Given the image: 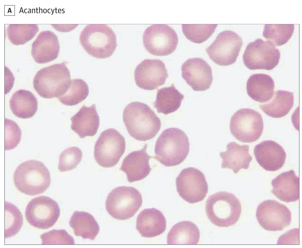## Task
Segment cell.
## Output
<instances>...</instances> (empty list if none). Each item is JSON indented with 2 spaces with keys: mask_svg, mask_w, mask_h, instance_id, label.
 Here are the masks:
<instances>
[{
  "mask_svg": "<svg viewBox=\"0 0 302 248\" xmlns=\"http://www.w3.org/2000/svg\"><path fill=\"white\" fill-rule=\"evenodd\" d=\"M294 104L293 92L284 90L276 91L269 101L260 105V109L274 118L282 117L288 114Z\"/></svg>",
  "mask_w": 302,
  "mask_h": 248,
  "instance_id": "484cf974",
  "label": "cell"
},
{
  "mask_svg": "<svg viewBox=\"0 0 302 248\" xmlns=\"http://www.w3.org/2000/svg\"><path fill=\"white\" fill-rule=\"evenodd\" d=\"M184 97V95L172 83L170 86L158 90L154 106L157 109L158 112L167 115L178 109Z\"/></svg>",
  "mask_w": 302,
  "mask_h": 248,
  "instance_id": "f1b7e54d",
  "label": "cell"
},
{
  "mask_svg": "<svg viewBox=\"0 0 302 248\" xmlns=\"http://www.w3.org/2000/svg\"><path fill=\"white\" fill-rule=\"evenodd\" d=\"M200 231L197 226L192 222H179L172 227L168 234L169 245H196L199 242Z\"/></svg>",
  "mask_w": 302,
  "mask_h": 248,
  "instance_id": "4316f807",
  "label": "cell"
},
{
  "mask_svg": "<svg viewBox=\"0 0 302 248\" xmlns=\"http://www.w3.org/2000/svg\"><path fill=\"white\" fill-rule=\"evenodd\" d=\"M75 235L84 239L94 240L100 230L99 226L94 217L84 211H75L69 222Z\"/></svg>",
  "mask_w": 302,
  "mask_h": 248,
  "instance_id": "83f0119b",
  "label": "cell"
},
{
  "mask_svg": "<svg viewBox=\"0 0 302 248\" xmlns=\"http://www.w3.org/2000/svg\"><path fill=\"white\" fill-rule=\"evenodd\" d=\"M166 222L163 214L154 208L143 210L137 218L136 228L141 236L152 238L165 231Z\"/></svg>",
  "mask_w": 302,
  "mask_h": 248,
  "instance_id": "44dd1931",
  "label": "cell"
},
{
  "mask_svg": "<svg viewBox=\"0 0 302 248\" xmlns=\"http://www.w3.org/2000/svg\"><path fill=\"white\" fill-rule=\"evenodd\" d=\"M83 154L81 149L76 146L68 148L60 154L58 169L64 172L75 168L80 162Z\"/></svg>",
  "mask_w": 302,
  "mask_h": 248,
  "instance_id": "836d02e7",
  "label": "cell"
},
{
  "mask_svg": "<svg viewBox=\"0 0 302 248\" xmlns=\"http://www.w3.org/2000/svg\"><path fill=\"white\" fill-rule=\"evenodd\" d=\"M142 201L141 194L137 189L132 187L120 186L109 194L106 208L114 218L125 220L135 214L141 206Z\"/></svg>",
  "mask_w": 302,
  "mask_h": 248,
  "instance_id": "52a82bcc",
  "label": "cell"
},
{
  "mask_svg": "<svg viewBox=\"0 0 302 248\" xmlns=\"http://www.w3.org/2000/svg\"><path fill=\"white\" fill-rule=\"evenodd\" d=\"M89 93V87L85 81L81 79H72L65 92L57 98L63 105L73 106L85 99Z\"/></svg>",
  "mask_w": 302,
  "mask_h": 248,
  "instance_id": "f546056e",
  "label": "cell"
},
{
  "mask_svg": "<svg viewBox=\"0 0 302 248\" xmlns=\"http://www.w3.org/2000/svg\"><path fill=\"white\" fill-rule=\"evenodd\" d=\"M60 211L56 201L49 197L41 196L30 201L26 206L25 215L31 225L38 229H47L56 223Z\"/></svg>",
  "mask_w": 302,
  "mask_h": 248,
  "instance_id": "8fae6325",
  "label": "cell"
},
{
  "mask_svg": "<svg viewBox=\"0 0 302 248\" xmlns=\"http://www.w3.org/2000/svg\"><path fill=\"white\" fill-rule=\"evenodd\" d=\"M274 87L273 79L269 75L264 74L252 75L246 83L248 95L252 99L260 102H266L272 98Z\"/></svg>",
  "mask_w": 302,
  "mask_h": 248,
  "instance_id": "cb8c5ba5",
  "label": "cell"
},
{
  "mask_svg": "<svg viewBox=\"0 0 302 248\" xmlns=\"http://www.w3.org/2000/svg\"><path fill=\"white\" fill-rule=\"evenodd\" d=\"M148 146L145 144L140 150L130 152L123 161L120 169L125 173L130 183L144 179L151 171L149 160L151 157L146 152Z\"/></svg>",
  "mask_w": 302,
  "mask_h": 248,
  "instance_id": "d6986e66",
  "label": "cell"
},
{
  "mask_svg": "<svg viewBox=\"0 0 302 248\" xmlns=\"http://www.w3.org/2000/svg\"><path fill=\"white\" fill-rule=\"evenodd\" d=\"M280 52L269 41L258 39L247 46L243 55L245 65L249 69H273L278 64Z\"/></svg>",
  "mask_w": 302,
  "mask_h": 248,
  "instance_id": "30bf717a",
  "label": "cell"
},
{
  "mask_svg": "<svg viewBox=\"0 0 302 248\" xmlns=\"http://www.w3.org/2000/svg\"><path fill=\"white\" fill-rule=\"evenodd\" d=\"M10 107L12 112L16 117L28 119L33 116L36 112L38 101L31 92L20 89L15 92L12 96Z\"/></svg>",
  "mask_w": 302,
  "mask_h": 248,
  "instance_id": "d4e9b609",
  "label": "cell"
},
{
  "mask_svg": "<svg viewBox=\"0 0 302 248\" xmlns=\"http://www.w3.org/2000/svg\"><path fill=\"white\" fill-rule=\"evenodd\" d=\"M256 160L266 170H278L284 165L286 153L283 147L272 140L263 141L257 144L254 149Z\"/></svg>",
  "mask_w": 302,
  "mask_h": 248,
  "instance_id": "ac0fdd59",
  "label": "cell"
},
{
  "mask_svg": "<svg viewBox=\"0 0 302 248\" xmlns=\"http://www.w3.org/2000/svg\"><path fill=\"white\" fill-rule=\"evenodd\" d=\"M125 148L124 137L114 128L107 129L101 132L95 143V159L102 167H113L118 162Z\"/></svg>",
  "mask_w": 302,
  "mask_h": 248,
  "instance_id": "ba28073f",
  "label": "cell"
},
{
  "mask_svg": "<svg viewBox=\"0 0 302 248\" xmlns=\"http://www.w3.org/2000/svg\"><path fill=\"white\" fill-rule=\"evenodd\" d=\"M181 70L182 77L194 91H204L210 87L213 81L212 71L204 59H188L182 64Z\"/></svg>",
  "mask_w": 302,
  "mask_h": 248,
  "instance_id": "e0dca14e",
  "label": "cell"
},
{
  "mask_svg": "<svg viewBox=\"0 0 302 248\" xmlns=\"http://www.w3.org/2000/svg\"><path fill=\"white\" fill-rule=\"evenodd\" d=\"M42 245H73V237L65 230H53L40 236Z\"/></svg>",
  "mask_w": 302,
  "mask_h": 248,
  "instance_id": "d590c367",
  "label": "cell"
},
{
  "mask_svg": "<svg viewBox=\"0 0 302 248\" xmlns=\"http://www.w3.org/2000/svg\"><path fill=\"white\" fill-rule=\"evenodd\" d=\"M15 186L21 192L34 196L45 192L51 183L49 171L42 162L29 160L19 164L13 174Z\"/></svg>",
  "mask_w": 302,
  "mask_h": 248,
  "instance_id": "3957f363",
  "label": "cell"
},
{
  "mask_svg": "<svg viewBox=\"0 0 302 248\" xmlns=\"http://www.w3.org/2000/svg\"><path fill=\"white\" fill-rule=\"evenodd\" d=\"M79 39L86 51L97 59L111 56L117 45L115 34L106 24L87 25L82 31Z\"/></svg>",
  "mask_w": 302,
  "mask_h": 248,
  "instance_id": "5b68a950",
  "label": "cell"
},
{
  "mask_svg": "<svg viewBox=\"0 0 302 248\" xmlns=\"http://www.w3.org/2000/svg\"><path fill=\"white\" fill-rule=\"evenodd\" d=\"M263 127L261 114L248 108L237 111L231 117L230 123L232 134L236 139L244 143L257 140L262 134Z\"/></svg>",
  "mask_w": 302,
  "mask_h": 248,
  "instance_id": "9c48e42d",
  "label": "cell"
},
{
  "mask_svg": "<svg viewBox=\"0 0 302 248\" xmlns=\"http://www.w3.org/2000/svg\"><path fill=\"white\" fill-rule=\"evenodd\" d=\"M168 76L165 64L159 59H145L137 66L134 72L137 85L149 90L163 85Z\"/></svg>",
  "mask_w": 302,
  "mask_h": 248,
  "instance_id": "2e32d148",
  "label": "cell"
},
{
  "mask_svg": "<svg viewBox=\"0 0 302 248\" xmlns=\"http://www.w3.org/2000/svg\"><path fill=\"white\" fill-rule=\"evenodd\" d=\"M5 150L12 149L16 147L20 142L21 130L15 122L5 118Z\"/></svg>",
  "mask_w": 302,
  "mask_h": 248,
  "instance_id": "e575fe53",
  "label": "cell"
},
{
  "mask_svg": "<svg viewBox=\"0 0 302 248\" xmlns=\"http://www.w3.org/2000/svg\"><path fill=\"white\" fill-rule=\"evenodd\" d=\"M5 239L9 238L16 234L23 224L22 215L18 208L14 205L5 202Z\"/></svg>",
  "mask_w": 302,
  "mask_h": 248,
  "instance_id": "1f68e13d",
  "label": "cell"
},
{
  "mask_svg": "<svg viewBox=\"0 0 302 248\" xmlns=\"http://www.w3.org/2000/svg\"><path fill=\"white\" fill-rule=\"evenodd\" d=\"M217 24H182V31L189 40L200 43L206 41L214 32Z\"/></svg>",
  "mask_w": 302,
  "mask_h": 248,
  "instance_id": "d6a6232c",
  "label": "cell"
},
{
  "mask_svg": "<svg viewBox=\"0 0 302 248\" xmlns=\"http://www.w3.org/2000/svg\"><path fill=\"white\" fill-rule=\"evenodd\" d=\"M71 80L70 72L65 64H55L38 71L34 78L33 86L42 98H58L68 89Z\"/></svg>",
  "mask_w": 302,
  "mask_h": 248,
  "instance_id": "8992f818",
  "label": "cell"
},
{
  "mask_svg": "<svg viewBox=\"0 0 302 248\" xmlns=\"http://www.w3.org/2000/svg\"><path fill=\"white\" fill-rule=\"evenodd\" d=\"M271 183V192L280 200L289 203L299 199V178L293 170L281 173Z\"/></svg>",
  "mask_w": 302,
  "mask_h": 248,
  "instance_id": "ffe728a7",
  "label": "cell"
},
{
  "mask_svg": "<svg viewBox=\"0 0 302 248\" xmlns=\"http://www.w3.org/2000/svg\"><path fill=\"white\" fill-rule=\"evenodd\" d=\"M243 45L240 37L234 32L225 30L220 33L213 42L206 49L210 59L223 66L235 63Z\"/></svg>",
  "mask_w": 302,
  "mask_h": 248,
  "instance_id": "4fadbf2b",
  "label": "cell"
},
{
  "mask_svg": "<svg viewBox=\"0 0 302 248\" xmlns=\"http://www.w3.org/2000/svg\"><path fill=\"white\" fill-rule=\"evenodd\" d=\"M123 121L129 135L135 139L145 141L154 138L161 125L159 118L147 104L133 102L125 107Z\"/></svg>",
  "mask_w": 302,
  "mask_h": 248,
  "instance_id": "6da1fadb",
  "label": "cell"
},
{
  "mask_svg": "<svg viewBox=\"0 0 302 248\" xmlns=\"http://www.w3.org/2000/svg\"><path fill=\"white\" fill-rule=\"evenodd\" d=\"M205 211L208 218L214 225L228 227L239 220L241 212V204L232 193L219 192L209 196L206 202Z\"/></svg>",
  "mask_w": 302,
  "mask_h": 248,
  "instance_id": "277c9868",
  "label": "cell"
},
{
  "mask_svg": "<svg viewBox=\"0 0 302 248\" xmlns=\"http://www.w3.org/2000/svg\"><path fill=\"white\" fill-rule=\"evenodd\" d=\"M256 216L260 225L265 230L281 231L289 226L291 212L285 205L273 200H266L258 206Z\"/></svg>",
  "mask_w": 302,
  "mask_h": 248,
  "instance_id": "9a60e30c",
  "label": "cell"
},
{
  "mask_svg": "<svg viewBox=\"0 0 302 248\" xmlns=\"http://www.w3.org/2000/svg\"><path fill=\"white\" fill-rule=\"evenodd\" d=\"M294 28V24H266L263 36L275 45L281 46L291 38Z\"/></svg>",
  "mask_w": 302,
  "mask_h": 248,
  "instance_id": "4dcf8cb0",
  "label": "cell"
},
{
  "mask_svg": "<svg viewBox=\"0 0 302 248\" xmlns=\"http://www.w3.org/2000/svg\"><path fill=\"white\" fill-rule=\"evenodd\" d=\"M189 151V142L185 133L177 128L164 130L155 145L154 158L167 166L178 165L187 157Z\"/></svg>",
  "mask_w": 302,
  "mask_h": 248,
  "instance_id": "7a4b0ae2",
  "label": "cell"
},
{
  "mask_svg": "<svg viewBox=\"0 0 302 248\" xmlns=\"http://www.w3.org/2000/svg\"><path fill=\"white\" fill-rule=\"evenodd\" d=\"M70 119L71 129L82 139L94 136L99 126V116L95 104L90 107L83 106Z\"/></svg>",
  "mask_w": 302,
  "mask_h": 248,
  "instance_id": "7402d4cb",
  "label": "cell"
},
{
  "mask_svg": "<svg viewBox=\"0 0 302 248\" xmlns=\"http://www.w3.org/2000/svg\"><path fill=\"white\" fill-rule=\"evenodd\" d=\"M177 191L180 196L192 204L202 201L208 191V186L203 173L192 167L184 169L176 179Z\"/></svg>",
  "mask_w": 302,
  "mask_h": 248,
  "instance_id": "5bb4252c",
  "label": "cell"
},
{
  "mask_svg": "<svg viewBox=\"0 0 302 248\" xmlns=\"http://www.w3.org/2000/svg\"><path fill=\"white\" fill-rule=\"evenodd\" d=\"M143 43L150 54L165 56L172 53L178 42V35L174 29L165 24H154L148 27L143 35Z\"/></svg>",
  "mask_w": 302,
  "mask_h": 248,
  "instance_id": "7c38bea8",
  "label": "cell"
},
{
  "mask_svg": "<svg viewBox=\"0 0 302 248\" xmlns=\"http://www.w3.org/2000/svg\"><path fill=\"white\" fill-rule=\"evenodd\" d=\"M226 147V151L219 153L220 156L222 159V168L230 169L235 174L241 169L249 168L252 160V157L249 153V145H240L232 142L229 143Z\"/></svg>",
  "mask_w": 302,
  "mask_h": 248,
  "instance_id": "603a6c76",
  "label": "cell"
}]
</instances>
